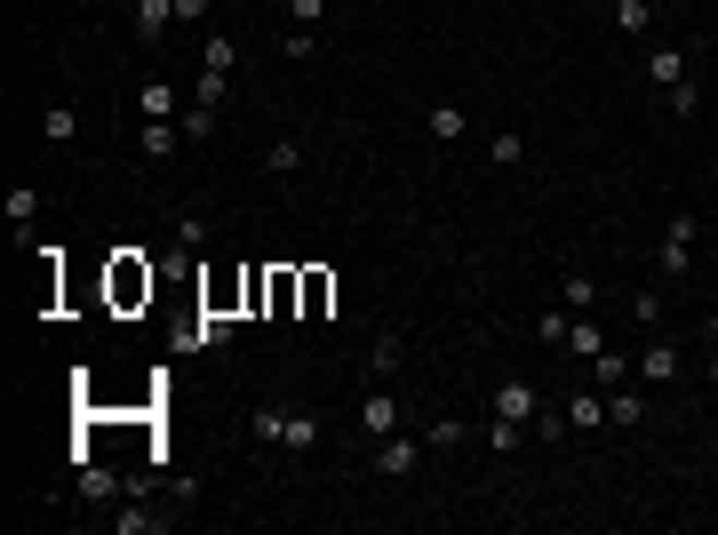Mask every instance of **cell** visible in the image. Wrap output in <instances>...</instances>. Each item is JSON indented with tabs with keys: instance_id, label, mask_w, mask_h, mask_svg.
I'll list each match as a JSON object with an SVG mask.
<instances>
[{
	"instance_id": "7402d4cb",
	"label": "cell",
	"mask_w": 718,
	"mask_h": 535,
	"mask_svg": "<svg viewBox=\"0 0 718 535\" xmlns=\"http://www.w3.org/2000/svg\"><path fill=\"white\" fill-rule=\"evenodd\" d=\"M264 168H272V176H296V168H303V144H296V136H272Z\"/></svg>"
},
{
	"instance_id": "ac0fdd59",
	"label": "cell",
	"mask_w": 718,
	"mask_h": 535,
	"mask_svg": "<svg viewBox=\"0 0 718 535\" xmlns=\"http://www.w3.org/2000/svg\"><path fill=\"white\" fill-rule=\"evenodd\" d=\"M279 57H288V64H312V57H320V24H288V40H279Z\"/></svg>"
},
{
	"instance_id": "d4e9b609",
	"label": "cell",
	"mask_w": 718,
	"mask_h": 535,
	"mask_svg": "<svg viewBox=\"0 0 718 535\" xmlns=\"http://www.w3.org/2000/svg\"><path fill=\"white\" fill-rule=\"evenodd\" d=\"M168 240H176V257H192V248L208 240V216H176V233H168Z\"/></svg>"
},
{
	"instance_id": "6da1fadb",
	"label": "cell",
	"mask_w": 718,
	"mask_h": 535,
	"mask_svg": "<svg viewBox=\"0 0 718 535\" xmlns=\"http://www.w3.org/2000/svg\"><path fill=\"white\" fill-rule=\"evenodd\" d=\"M695 233H703V224L679 209V216H671V233H662V257H655V272H662V280H679L686 264H695Z\"/></svg>"
},
{
	"instance_id": "4fadbf2b",
	"label": "cell",
	"mask_w": 718,
	"mask_h": 535,
	"mask_svg": "<svg viewBox=\"0 0 718 535\" xmlns=\"http://www.w3.org/2000/svg\"><path fill=\"white\" fill-rule=\"evenodd\" d=\"M559 304H567V312H591V304H599V280H591V272L575 264L567 280H559Z\"/></svg>"
},
{
	"instance_id": "ab89813d",
	"label": "cell",
	"mask_w": 718,
	"mask_h": 535,
	"mask_svg": "<svg viewBox=\"0 0 718 535\" xmlns=\"http://www.w3.org/2000/svg\"><path fill=\"white\" fill-rule=\"evenodd\" d=\"M710 384H718V344H710Z\"/></svg>"
},
{
	"instance_id": "4dcf8cb0",
	"label": "cell",
	"mask_w": 718,
	"mask_h": 535,
	"mask_svg": "<svg viewBox=\"0 0 718 535\" xmlns=\"http://www.w3.org/2000/svg\"><path fill=\"white\" fill-rule=\"evenodd\" d=\"M176 129H184V144H208V129H216V112H208V105H192L184 120H176Z\"/></svg>"
},
{
	"instance_id": "277c9868",
	"label": "cell",
	"mask_w": 718,
	"mask_h": 535,
	"mask_svg": "<svg viewBox=\"0 0 718 535\" xmlns=\"http://www.w3.org/2000/svg\"><path fill=\"white\" fill-rule=\"evenodd\" d=\"M671 376H679V344L647 336V352H638V384H671Z\"/></svg>"
},
{
	"instance_id": "4316f807",
	"label": "cell",
	"mask_w": 718,
	"mask_h": 535,
	"mask_svg": "<svg viewBox=\"0 0 718 535\" xmlns=\"http://www.w3.org/2000/svg\"><path fill=\"white\" fill-rule=\"evenodd\" d=\"M631 368H638V360H623V352H599V360H591V384H623Z\"/></svg>"
},
{
	"instance_id": "83f0119b",
	"label": "cell",
	"mask_w": 718,
	"mask_h": 535,
	"mask_svg": "<svg viewBox=\"0 0 718 535\" xmlns=\"http://www.w3.org/2000/svg\"><path fill=\"white\" fill-rule=\"evenodd\" d=\"M399 352H407V344H399V328H392V336H375V352H368V368H375V376H392V368H399Z\"/></svg>"
},
{
	"instance_id": "3957f363",
	"label": "cell",
	"mask_w": 718,
	"mask_h": 535,
	"mask_svg": "<svg viewBox=\"0 0 718 535\" xmlns=\"http://www.w3.org/2000/svg\"><path fill=\"white\" fill-rule=\"evenodd\" d=\"M416 464H423V448L407 440V431H392V440H375V472H383V479H407Z\"/></svg>"
},
{
	"instance_id": "5b68a950",
	"label": "cell",
	"mask_w": 718,
	"mask_h": 535,
	"mask_svg": "<svg viewBox=\"0 0 718 535\" xmlns=\"http://www.w3.org/2000/svg\"><path fill=\"white\" fill-rule=\"evenodd\" d=\"M359 431H368V440H392V431H399V400L392 392H368V400H359Z\"/></svg>"
},
{
	"instance_id": "9c48e42d",
	"label": "cell",
	"mask_w": 718,
	"mask_h": 535,
	"mask_svg": "<svg viewBox=\"0 0 718 535\" xmlns=\"http://www.w3.org/2000/svg\"><path fill=\"white\" fill-rule=\"evenodd\" d=\"M168 24H176V0H136V40H144V48H160Z\"/></svg>"
},
{
	"instance_id": "f1b7e54d",
	"label": "cell",
	"mask_w": 718,
	"mask_h": 535,
	"mask_svg": "<svg viewBox=\"0 0 718 535\" xmlns=\"http://www.w3.org/2000/svg\"><path fill=\"white\" fill-rule=\"evenodd\" d=\"M192 105H208V112L224 105V72H208V64H200V81H192Z\"/></svg>"
},
{
	"instance_id": "52a82bcc",
	"label": "cell",
	"mask_w": 718,
	"mask_h": 535,
	"mask_svg": "<svg viewBox=\"0 0 718 535\" xmlns=\"http://www.w3.org/2000/svg\"><path fill=\"white\" fill-rule=\"evenodd\" d=\"M279 448H288V455H312V448H320V416H312V407H288V424H279Z\"/></svg>"
},
{
	"instance_id": "1f68e13d",
	"label": "cell",
	"mask_w": 718,
	"mask_h": 535,
	"mask_svg": "<svg viewBox=\"0 0 718 535\" xmlns=\"http://www.w3.org/2000/svg\"><path fill=\"white\" fill-rule=\"evenodd\" d=\"M33 216H40V192L16 185V192H9V224H33Z\"/></svg>"
},
{
	"instance_id": "9a60e30c",
	"label": "cell",
	"mask_w": 718,
	"mask_h": 535,
	"mask_svg": "<svg viewBox=\"0 0 718 535\" xmlns=\"http://www.w3.org/2000/svg\"><path fill=\"white\" fill-rule=\"evenodd\" d=\"M567 352H583V360H599V352H607V328L575 312V320H567Z\"/></svg>"
},
{
	"instance_id": "ba28073f",
	"label": "cell",
	"mask_w": 718,
	"mask_h": 535,
	"mask_svg": "<svg viewBox=\"0 0 718 535\" xmlns=\"http://www.w3.org/2000/svg\"><path fill=\"white\" fill-rule=\"evenodd\" d=\"M686 64H695V57H686V48H647V81H655L662 96H671V88L686 81Z\"/></svg>"
},
{
	"instance_id": "8fae6325",
	"label": "cell",
	"mask_w": 718,
	"mask_h": 535,
	"mask_svg": "<svg viewBox=\"0 0 718 535\" xmlns=\"http://www.w3.org/2000/svg\"><path fill=\"white\" fill-rule=\"evenodd\" d=\"M327 304H336V272H320V264H312V272H303V312H296V320H320Z\"/></svg>"
},
{
	"instance_id": "44dd1931",
	"label": "cell",
	"mask_w": 718,
	"mask_h": 535,
	"mask_svg": "<svg viewBox=\"0 0 718 535\" xmlns=\"http://www.w3.org/2000/svg\"><path fill=\"white\" fill-rule=\"evenodd\" d=\"M144 120H184L176 112V81H144Z\"/></svg>"
},
{
	"instance_id": "836d02e7",
	"label": "cell",
	"mask_w": 718,
	"mask_h": 535,
	"mask_svg": "<svg viewBox=\"0 0 718 535\" xmlns=\"http://www.w3.org/2000/svg\"><path fill=\"white\" fill-rule=\"evenodd\" d=\"M567 320H575V312L559 304V312H543V320H535V336H543V344H567Z\"/></svg>"
},
{
	"instance_id": "5bb4252c",
	"label": "cell",
	"mask_w": 718,
	"mask_h": 535,
	"mask_svg": "<svg viewBox=\"0 0 718 535\" xmlns=\"http://www.w3.org/2000/svg\"><path fill=\"white\" fill-rule=\"evenodd\" d=\"M423 129H431V144H464V105H431Z\"/></svg>"
},
{
	"instance_id": "ffe728a7",
	"label": "cell",
	"mask_w": 718,
	"mask_h": 535,
	"mask_svg": "<svg viewBox=\"0 0 718 535\" xmlns=\"http://www.w3.org/2000/svg\"><path fill=\"white\" fill-rule=\"evenodd\" d=\"M487 160H495V168H519L527 160V136L519 129H495V136H487Z\"/></svg>"
},
{
	"instance_id": "7c38bea8",
	"label": "cell",
	"mask_w": 718,
	"mask_h": 535,
	"mask_svg": "<svg viewBox=\"0 0 718 535\" xmlns=\"http://www.w3.org/2000/svg\"><path fill=\"white\" fill-rule=\"evenodd\" d=\"M81 136V112L72 105H40V144H72Z\"/></svg>"
},
{
	"instance_id": "30bf717a",
	"label": "cell",
	"mask_w": 718,
	"mask_h": 535,
	"mask_svg": "<svg viewBox=\"0 0 718 535\" xmlns=\"http://www.w3.org/2000/svg\"><path fill=\"white\" fill-rule=\"evenodd\" d=\"M176 144H184V129H176V120H144V160H152V168H168Z\"/></svg>"
},
{
	"instance_id": "f546056e",
	"label": "cell",
	"mask_w": 718,
	"mask_h": 535,
	"mask_svg": "<svg viewBox=\"0 0 718 535\" xmlns=\"http://www.w3.org/2000/svg\"><path fill=\"white\" fill-rule=\"evenodd\" d=\"M200 64H208V72H232V33H208V48H200Z\"/></svg>"
},
{
	"instance_id": "d6986e66",
	"label": "cell",
	"mask_w": 718,
	"mask_h": 535,
	"mask_svg": "<svg viewBox=\"0 0 718 535\" xmlns=\"http://www.w3.org/2000/svg\"><path fill=\"white\" fill-rule=\"evenodd\" d=\"M168 512H152V503H136V512H112V535H160Z\"/></svg>"
},
{
	"instance_id": "d6a6232c",
	"label": "cell",
	"mask_w": 718,
	"mask_h": 535,
	"mask_svg": "<svg viewBox=\"0 0 718 535\" xmlns=\"http://www.w3.org/2000/svg\"><path fill=\"white\" fill-rule=\"evenodd\" d=\"M81 496H88V503H105V496H112V472H96L88 455H81Z\"/></svg>"
},
{
	"instance_id": "8992f818",
	"label": "cell",
	"mask_w": 718,
	"mask_h": 535,
	"mask_svg": "<svg viewBox=\"0 0 718 535\" xmlns=\"http://www.w3.org/2000/svg\"><path fill=\"white\" fill-rule=\"evenodd\" d=\"M144 296H152V264L120 257V264H112V304H144Z\"/></svg>"
},
{
	"instance_id": "d590c367",
	"label": "cell",
	"mask_w": 718,
	"mask_h": 535,
	"mask_svg": "<svg viewBox=\"0 0 718 535\" xmlns=\"http://www.w3.org/2000/svg\"><path fill=\"white\" fill-rule=\"evenodd\" d=\"M631 320H647V328H655V320H662V296H655V288H638V296H631Z\"/></svg>"
},
{
	"instance_id": "8d00e7d4",
	"label": "cell",
	"mask_w": 718,
	"mask_h": 535,
	"mask_svg": "<svg viewBox=\"0 0 718 535\" xmlns=\"http://www.w3.org/2000/svg\"><path fill=\"white\" fill-rule=\"evenodd\" d=\"M288 24H327V0H288Z\"/></svg>"
},
{
	"instance_id": "cb8c5ba5",
	"label": "cell",
	"mask_w": 718,
	"mask_h": 535,
	"mask_svg": "<svg viewBox=\"0 0 718 535\" xmlns=\"http://www.w3.org/2000/svg\"><path fill=\"white\" fill-rule=\"evenodd\" d=\"M638 416H647V400H638V392H614V400H607V424H614V431H631Z\"/></svg>"
},
{
	"instance_id": "e575fe53",
	"label": "cell",
	"mask_w": 718,
	"mask_h": 535,
	"mask_svg": "<svg viewBox=\"0 0 718 535\" xmlns=\"http://www.w3.org/2000/svg\"><path fill=\"white\" fill-rule=\"evenodd\" d=\"M431 448H464V416H440V424H431Z\"/></svg>"
},
{
	"instance_id": "74e56055",
	"label": "cell",
	"mask_w": 718,
	"mask_h": 535,
	"mask_svg": "<svg viewBox=\"0 0 718 535\" xmlns=\"http://www.w3.org/2000/svg\"><path fill=\"white\" fill-rule=\"evenodd\" d=\"M208 16V0H176V24H200Z\"/></svg>"
},
{
	"instance_id": "484cf974",
	"label": "cell",
	"mask_w": 718,
	"mask_h": 535,
	"mask_svg": "<svg viewBox=\"0 0 718 535\" xmlns=\"http://www.w3.org/2000/svg\"><path fill=\"white\" fill-rule=\"evenodd\" d=\"M671 112H679V120H695V112H703V81H695V72H686V81L671 88Z\"/></svg>"
},
{
	"instance_id": "f35d334b",
	"label": "cell",
	"mask_w": 718,
	"mask_h": 535,
	"mask_svg": "<svg viewBox=\"0 0 718 535\" xmlns=\"http://www.w3.org/2000/svg\"><path fill=\"white\" fill-rule=\"evenodd\" d=\"M703 336H710V344H718V312H710V320H703Z\"/></svg>"
},
{
	"instance_id": "2e32d148",
	"label": "cell",
	"mask_w": 718,
	"mask_h": 535,
	"mask_svg": "<svg viewBox=\"0 0 718 535\" xmlns=\"http://www.w3.org/2000/svg\"><path fill=\"white\" fill-rule=\"evenodd\" d=\"M614 33L647 40V33H655V9H647V0H614Z\"/></svg>"
},
{
	"instance_id": "7a4b0ae2",
	"label": "cell",
	"mask_w": 718,
	"mask_h": 535,
	"mask_svg": "<svg viewBox=\"0 0 718 535\" xmlns=\"http://www.w3.org/2000/svg\"><path fill=\"white\" fill-rule=\"evenodd\" d=\"M535 416H543V400H535V384H495V424H535Z\"/></svg>"
},
{
	"instance_id": "e0dca14e",
	"label": "cell",
	"mask_w": 718,
	"mask_h": 535,
	"mask_svg": "<svg viewBox=\"0 0 718 535\" xmlns=\"http://www.w3.org/2000/svg\"><path fill=\"white\" fill-rule=\"evenodd\" d=\"M599 424H607V400L599 392H575L567 400V431H599Z\"/></svg>"
},
{
	"instance_id": "603a6c76",
	"label": "cell",
	"mask_w": 718,
	"mask_h": 535,
	"mask_svg": "<svg viewBox=\"0 0 718 535\" xmlns=\"http://www.w3.org/2000/svg\"><path fill=\"white\" fill-rule=\"evenodd\" d=\"M279 424H288V407H255V416H248V431H255V440H264V448H279Z\"/></svg>"
}]
</instances>
